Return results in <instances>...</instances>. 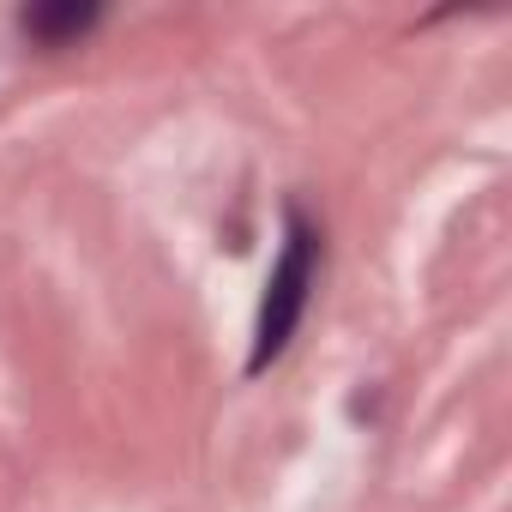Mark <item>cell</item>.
I'll return each instance as SVG.
<instances>
[{
	"label": "cell",
	"instance_id": "1",
	"mask_svg": "<svg viewBox=\"0 0 512 512\" xmlns=\"http://www.w3.org/2000/svg\"><path fill=\"white\" fill-rule=\"evenodd\" d=\"M314 266H320V235L290 217V235H284V253H278V266L266 278V296H260V320H253V356H247V374H266L296 326H302V308H308V290H314Z\"/></svg>",
	"mask_w": 512,
	"mask_h": 512
},
{
	"label": "cell",
	"instance_id": "2",
	"mask_svg": "<svg viewBox=\"0 0 512 512\" xmlns=\"http://www.w3.org/2000/svg\"><path fill=\"white\" fill-rule=\"evenodd\" d=\"M103 13L97 7H79V0H67V7H25L19 25L37 37V43H67V37H85Z\"/></svg>",
	"mask_w": 512,
	"mask_h": 512
}]
</instances>
